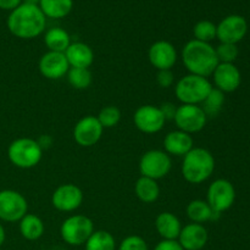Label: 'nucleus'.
Returning a JSON list of instances; mask_svg holds the SVG:
<instances>
[{
  "instance_id": "nucleus-1",
  "label": "nucleus",
  "mask_w": 250,
  "mask_h": 250,
  "mask_svg": "<svg viewBox=\"0 0 250 250\" xmlns=\"http://www.w3.org/2000/svg\"><path fill=\"white\" fill-rule=\"evenodd\" d=\"M7 29L12 36L20 39H33L44 33L46 17L38 5L21 2L10 11L6 21Z\"/></svg>"
},
{
  "instance_id": "nucleus-2",
  "label": "nucleus",
  "mask_w": 250,
  "mask_h": 250,
  "mask_svg": "<svg viewBox=\"0 0 250 250\" xmlns=\"http://www.w3.org/2000/svg\"><path fill=\"white\" fill-rule=\"evenodd\" d=\"M182 62L189 73L208 78L219 65V59L211 44L192 39L183 46Z\"/></svg>"
},
{
  "instance_id": "nucleus-3",
  "label": "nucleus",
  "mask_w": 250,
  "mask_h": 250,
  "mask_svg": "<svg viewBox=\"0 0 250 250\" xmlns=\"http://www.w3.org/2000/svg\"><path fill=\"white\" fill-rule=\"evenodd\" d=\"M182 176L192 185H200L211 177L215 171V158L208 149L193 148L183 156Z\"/></svg>"
},
{
  "instance_id": "nucleus-4",
  "label": "nucleus",
  "mask_w": 250,
  "mask_h": 250,
  "mask_svg": "<svg viewBox=\"0 0 250 250\" xmlns=\"http://www.w3.org/2000/svg\"><path fill=\"white\" fill-rule=\"evenodd\" d=\"M212 88L209 78L188 73L177 81L175 84V94L182 104L200 105L207 99Z\"/></svg>"
},
{
  "instance_id": "nucleus-5",
  "label": "nucleus",
  "mask_w": 250,
  "mask_h": 250,
  "mask_svg": "<svg viewBox=\"0 0 250 250\" xmlns=\"http://www.w3.org/2000/svg\"><path fill=\"white\" fill-rule=\"evenodd\" d=\"M43 156V149L38 141L27 137L17 138L7 146V158L10 163L19 168H32L38 165Z\"/></svg>"
},
{
  "instance_id": "nucleus-6",
  "label": "nucleus",
  "mask_w": 250,
  "mask_h": 250,
  "mask_svg": "<svg viewBox=\"0 0 250 250\" xmlns=\"http://www.w3.org/2000/svg\"><path fill=\"white\" fill-rule=\"evenodd\" d=\"M94 231V224L92 219L85 215H72L67 217L60 227L62 241L72 247L85 244Z\"/></svg>"
},
{
  "instance_id": "nucleus-7",
  "label": "nucleus",
  "mask_w": 250,
  "mask_h": 250,
  "mask_svg": "<svg viewBox=\"0 0 250 250\" xmlns=\"http://www.w3.org/2000/svg\"><path fill=\"white\" fill-rule=\"evenodd\" d=\"M171 167H172L171 156L166 151L159 149L146 151L139 160L141 175L155 181L167 176Z\"/></svg>"
},
{
  "instance_id": "nucleus-8",
  "label": "nucleus",
  "mask_w": 250,
  "mask_h": 250,
  "mask_svg": "<svg viewBox=\"0 0 250 250\" xmlns=\"http://www.w3.org/2000/svg\"><path fill=\"white\" fill-rule=\"evenodd\" d=\"M236 200V189L232 182L225 178L215 180L207 192V203L215 214L220 215L231 209Z\"/></svg>"
},
{
  "instance_id": "nucleus-9",
  "label": "nucleus",
  "mask_w": 250,
  "mask_h": 250,
  "mask_svg": "<svg viewBox=\"0 0 250 250\" xmlns=\"http://www.w3.org/2000/svg\"><path fill=\"white\" fill-rule=\"evenodd\" d=\"M177 129L188 134L198 133L205 127L208 116L200 105L181 104L173 117Z\"/></svg>"
},
{
  "instance_id": "nucleus-10",
  "label": "nucleus",
  "mask_w": 250,
  "mask_h": 250,
  "mask_svg": "<svg viewBox=\"0 0 250 250\" xmlns=\"http://www.w3.org/2000/svg\"><path fill=\"white\" fill-rule=\"evenodd\" d=\"M28 212L27 199L14 189L0 190V221L19 222Z\"/></svg>"
},
{
  "instance_id": "nucleus-11",
  "label": "nucleus",
  "mask_w": 250,
  "mask_h": 250,
  "mask_svg": "<svg viewBox=\"0 0 250 250\" xmlns=\"http://www.w3.org/2000/svg\"><path fill=\"white\" fill-rule=\"evenodd\" d=\"M133 122L137 129L146 134L160 132L166 124V119L160 107L154 105H142L134 111Z\"/></svg>"
},
{
  "instance_id": "nucleus-12",
  "label": "nucleus",
  "mask_w": 250,
  "mask_h": 250,
  "mask_svg": "<svg viewBox=\"0 0 250 250\" xmlns=\"http://www.w3.org/2000/svg\"><path fill=\"white\" fill-rule=\"evenodd\" d=\"M248 32V22L241 15L226 16L216 26V38L220 43L238 44Z\"/></svg>"
},
{
  "instance_id": "nucleus-13",
  "label": "nucleus",
  "mask_w": 250,
  "mask_h": 250,
  "mask_svg": "<svg viewBox=\"0 0 250 250\" xmlns=\"http://www.w3.org/2000/svg\"><path fill=\"white\" fill-rule=\"evenodd\" d=\"M83 203V192L78 186L72 183L61 185L51 195V204L56 210L71 212L77 210Z\"/></svg>"
},
{
  "instance_id": "nucleus-14",
  "label": "nucleus",
  "mask_w": 250,
  "mask_h": 250,
  "mask_svg": "<svg viewBox=\"0 0 250 250\" xmlns=\"http://www.w3.org/2000/svg\"><path fill=\"white\" fill-rule=\"evenodd\" d=\"M104 128L98 121L97 116L88 115L82 117L73 128V139L81 146H93L100 141Z\"/></svg>"
},
{
  "instance_id": "nucleus-15",
  "label": "nucleus",
  "mask_w": 250,
  "mask_h": 250,
  "mask_svg": "<svg viewBox=\"0 0 250 250\" xmlns=\"http://www.w3.org/2000/svg\"><path fill=\"white\" fill-rule=\"evenodd\" d=\"M177 50L175 45L167 41H158L150 45L148 50L149 62L158 71L172 70L177 62Z\"/></svg>"
},
{
  "instance_id": "nucleus-16",
  "label": "nucleus",
  "mask_w": 250,
  "mask_h": 250,
  "mask_svg": "<svg viewBox=\"0 0 250 250\" xmlns=\"http://www.w3.org/2000/svg\"><path fill=\"white\" fill-rule=\"evenodd\" d=\"M38 68L43 77L48 80H60L67 75L70 65L63 53L46 51L39 59Z\"/></svg>"
},
{
  "instance_id": "nucleus-17",
  "label": "nucleus",
  "mask_w": 250,
  "mask_h": 250,
  "mask_svg": "<svg viewBox=\"0 0 250 250\" xmlns=\"http://www.w3.org/2000/svg\"><path fill=\"white\" fill-rule=\"evenodd\" d=\"M215 88L222 93H232L239 88L242 83V75L234 63L219 62L212 72Z\"/></svg>"
},
{
  "instance_id": "nucleus-18",
  "label": "nucleus",
  "mask_w": 250,
  "mask_h": 250,
  "mask_svg": "<svg viewBox=\"0 0 250 250\" xmlns=\"http://www.w3.org/2000/svg\"><path fill=\"white\" fill-rule=\"evenodd\" d=\"M209 241L208 229L200 224L186 225L181 229L177 242L185 250H202Z\"/></svg>"
},
{
  "instance_id": "nucleus-19",
  "label": "nucleus",
  "mask_w": 250,
  "mask_h": 250,
  "mask_svg": "<svg viewBox=\"0 0 250 250\" xmlns=\"http://www.w3.org/2000/svg\"><path fill=\"white\" fill-rule=\"evenodd\" d=\"M194 148L192 134L176 129L168 132L164 138V149L170 156H185Z\"/></svg>"
},
{
  "instance_id": "nucleus-20",
  "label": "nucleus",
  "mask_w": 250,
  "mask_h": 250,
  "mask_svg": "<svg viewBox=\"0 0 250 250\" xmlns=\"http://www.w3.org/2000/svg\"><path fill=\"white\" fill-rule=\"evenodd\" d=\"M63 54L70 67L89 68L94 62V53L92 48L82 42L71 43Z\"/></svg>"
},
{
  "instance_id": "nucleus-21",
  "label": "nucleus",
  "mask_w": 250,
  "mask_h": 250,
  "mask_svg": "<svg viewBox=\"0 0 250 250\" xmlns=\"http://www.w3.org/2000/svg\"><path fill=\"white\" fill-rule=\"evenodd\" d=\"M180 219L172 212H161L155 219V229L164 241H177L182 229Z\"/></svg>"
},
{
  "instance_id": "nucleus-22",
  "label": "nucleus",
  "mask_w": 250,
  "mask_h": 250,
  "mask_svg": "<svg viewBox=\"0 0 250 250\" xmlns=\"http://www.w3.org/2000/svg\"><path fill=\"white\" fill-rule=\"evenodd\" d=\"M20 233L27 241H38L45 231L43 220L34 214L27 212L19 221Z\"/></svg>"
},
{
  "instance_id": "nucleus-23",
  "label": "nucleus",
  "mask_w": 250,
  "mask_h": 250,
  "mask_svg": "<svg viewBox=\"0 0 250 250\" xmlns=\"http://www.w3.org/2000/svg\"><path fill=\"white\" fill-rule=\"evenodd\" d=\"M44 43L48 48V51L65 53L66 49L71 44L70 34L66 29L61 28V27H53L45 32Z\"/></svg>"
},
{
  "instance_id": "nucleus-24",
  "label": "nucleus",
  "mask_w": 250,
  "mask_h": 250,
  "mask_svg": "<svg viewBox=\"0 0 250 250\" xmlns=\"http://www.w3.org/2000/svg\"><path fill=\"white\" fill-rule=\"evenodd\" d=\"M134 193L141 202L151 204L158 200L160 195V187L158 185V181L141 176L134 185Z\"/></svg>"
},
{
  "instance_id": "nucleus-25",
  "label": "nucleus",
  "mask_w": 250,
  "mask_h": 250,
  "mask_svg": "<svg viewBox=\"0 0 250 250\" xmlns=\"http://www.w3.org/2000/svg\"><path fill=\"white\" fill-rule=\"evenodd\" d=\"M46 19H63L71 12L73 0H41L38 5Z\"/></svg>"
},
{
  "instance_id": "nucleus-26",
  "label": "nucleus",
  "mask_w": 250,
  "mask_h": 250,
  "mask_svg": "<svg viewBox=\"0 0 250 250\" xmlns=\"http://www.w3.org/2000/svg\"><path fill=\"white\" fill-rule=\"evenodd\" d=\"M187 216L193 224H205L208 221H211L214 220V217L217 214H215L212 211V209L210 208V205L208 204L207 200L202 199H195L189 202V204L187 205Z\"/></svg>"
},
{
  "instance_id": "nucleus-27",
  "label": "nucleus",
  "mask_w": 250,
  "mask_h": 250,
  "mask_svg": "<svg viewBox=\"0 0 250 250\" xmlns=\"http://www.w3.org/2000/svg\"><path fill=\"white\" fill-rule=\"evenodd\" d=\"M85 250H116V241L110 232L94 231L84 244Z\"/></svg>"
},
{
  "instance_id": "nucleus-28",
  "label": "nucleus",
  "mask_w": 250,
  "mask_h": 250,
  "mask_svg": "<svg viewBox=\"0 0 250 250\" xmlns=\"http://www.w3.org/2000/svg\"><path fill=\"white\" fill-rule=\"evenodd\" d=\"M66 76H67V81L70 83V85L72 88H75V89H87L92 84L93 76L89 68L70 67V70H68Z\"/></svg>"
},
{
  "instance_id": "nucleus-29",
  "label": "nucleus",
  "mask_w": 250,
  "mask_h": 250,
  "mask_svg": "<svg viewBox=\"0 0 250 250\" xmlns=\"http://www.w3.org/2000/svg\"><path fill=\"white\" fill-rule=\"evenodd\" d=\"M225 104V93L217 88H212L207 99L202 103V107L208 117H215L220 114Z\"/></svg>"
},
{
  "instance_id": "nucleus-30",
  "label": "nucleus",
  "mask_w": 250,
  "mask_h": 250,
  "mask_svg": "<svg viewBox=\"0 0 250 250\" xmlns=\"http://www.w3.org/2000/svg\"><path fill=\"white\" fill-rule=\"evenodd\" d=\"M193 34L195 41L210 43L216 38V24L209 20H202L193 27Z\"/></svg>"
},
{
  "instance_id": "nucleus-31",
  "label": "nucleus",
  "mask_w": 250,
  "mask_h": 250,
  "mask_svg": "<svg viewBox=\"0 0 250 250\" xmlns=\"http://www.w3.org/2000/svg\"><path fill=\"white\" fill-rule=\"evenodd\" d=\"M97 119L104 129L112 128V127L117 126V124L121 120V111H120V109L117 106L109 105V106H105L100 110Z\"/></svg>"
},
{
  "instance_id": "nucleus-32",
  "label": "nucleus",
  "mask_w": 250,
  "mask_h": 250,
  "mask_svg": "<svg viewBox=\"0 0 250 250\" xmlns=\"http://www.w3.org/2000/svg\"><path fill=\"white\" fill-rule=\"evenodd\" d=\"M215 51H216L219 62L224 63H234L239 54L237 44L229 43H220L219 46L215 48Z\"/></svg>"
},
{
  "instance_id": "nucleus-33",
  "label": "nucleus",
  "mask_w": 250,
  "mask_h": 250,
  "mask_svg": "<svg viewBox=\"0 0 250 250\" xmlns=\"http://www.w3.org/2000/svg\"><path fill=\"white\" fill-rule=\"evenodd\" d=\"M117 250H149L148 244L141 236H128L120 243Z\"/></svg>"
},
{
  "instance_id": "nucleus-34",
  "label": "nucleus",
  "mask_w": 250,
  "mask_h": 250,
  "mask_svg": "<svg viewBox=\"0 0 250 250\" xmlns=\"http://www.w3.org/2000/svg\"><path fill=\"white\" fill-rule=\"evenodd\" d=\"M156 82L161 88H170L175 82V75H173L172 70L158 71Z\"/></svg>"
},
{
  "instance_id": "nucleus-35",
  "label": "nucleus",
  "mask_w": 250,
  "mask_h": 250,
  "mask_svg": "<svg viewBox=\"0 0 250 250\" xmlns=\"http://www.w3.org/2000/svg\"><path fill=\"white\" fill-rule=\"evenodd\" d=\"M154 250H185L177 241H161L155 246Z\"/></svg>"
},
{
  "instance_id": "nucleus-36",
  "label": "nucleus",
  "mask_w": 250,
  "mask_h": 250,
  "mask_svg": "<svg viewBox=\"0 0 250 250\" xmlns=\"http://www.w3.org/2000/svg\"><path fill=\"white\" fill-rule=\"evenodd\" d=\"M160 107L161 112L164 114V116H165L166 121L167 120H173V117H175L176 115V110H177V106H176L173 103H164V104H161Z\"/></svg>"
},
{
  "instance_id": "nucleus-37",
  "label": "nucleus",
  "mask_w": 250,
  "mask_h": 250,
  "mask_svg": "<svg viewBox=\"0 0 250 250\" xmlns=\"http://www.w3.org/2000/svg\"><path fill=\"white\" fill-rule=\"evenodd\" d=\"M21 2L22 0H0V9L12 11V10L16 9Z\"/></svg>"
},
{
  "instance_id": "nucleus-38",
  "label": "nucleus",
  "mask_w": 250,
  "mask_h": 250,
  "mask_svg": "<svg viewBox=\"0 0 250 250\" xmlns=\"http://www.w3.org/2000/svg\"><path fill=\"white\" fill-rule=\"evenodd\" d=\"M5 239H6V232H5V229L4 226H2V224L0 222V247L4 244Z\"/></svg>"
},
{
  "instance_id": "nucleus-39",
  "label": "nucleus",
  "mask_w": 250,
  "mask_h": 250,
  "mask_svg": "<svg viewBox=\"0 0 250 250\" xmlns=\"http://www.w3.org/2000/svg\"><path fill=\"white\" fill-rule=\"evenodd\" d=\"M23 2H28V4H33V5H39L41 0H23Z\"/></svg>"
},
{
  "instance_id": "nucleus-40",
  "label": "nucleus",
  "mask_w": 250,
  "mask_h": 250,
  "mask_svg": "<svg viewBox=\"0 0 250 250\" xmlns=\"http://www.w3.org/2000/svg\"><path fill=\"white\" fill-rule=\"evenodd\" d=\"M0 250H1V249H0Z\"/></svg>"
}]
</instances>
